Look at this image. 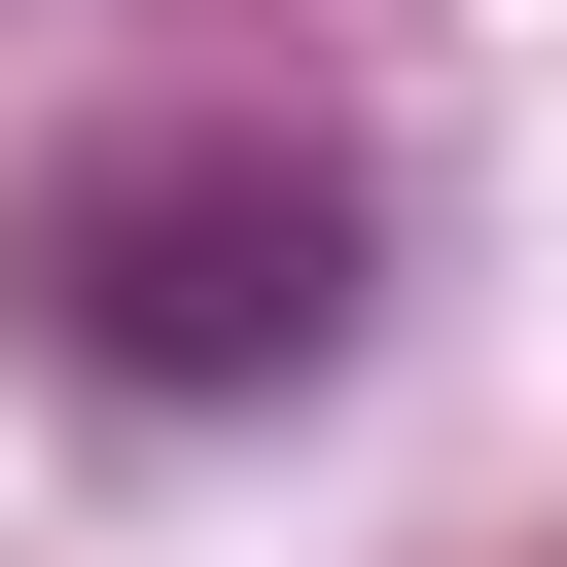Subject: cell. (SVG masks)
<instances>
[{
	"mask_svg": "<svg viewBox=\"0 0 567 567\" xmlns=\"http://www.w3.org/2000/svg\"><path fill=\"white\" fill-rule=\"evenodd\" d=\"M35 284H71L106 390H284V354L354 319V213H319L284 142H106V177H35Z\"/></svg>",
	"mask_w": 567,
	"mask_h": 567,
	"instance_id": "6da1fadb",
	"label": "cell"
}]
</instances>
